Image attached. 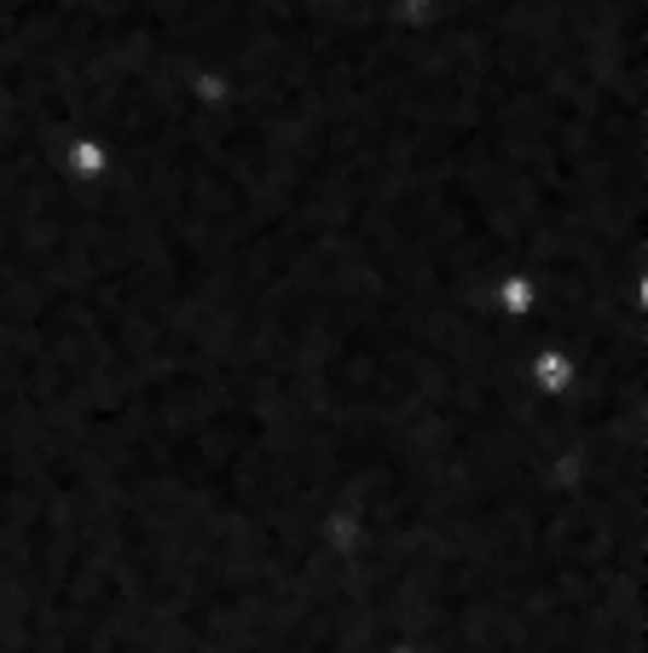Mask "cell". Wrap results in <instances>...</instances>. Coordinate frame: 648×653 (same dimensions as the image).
<instances>
[{"mask_svg":"<svg viewBox=\"0 0 648 653\" xmlns=\"http://www.w3.org/2000/svg\"><path fill=\"white\" fill-rule=\"evenodd\" d=\"M111 168V151L99 145V139H70V174L76 179H99Z\"/></svg>","mask_w":648,"mask_h":653,"instance_id":"obj_2","label":"cell"},{"mask_svg":"<svg viewBox=\"0 0 648 653\" xmlns=\"http://www.w3.org/2000/svg\"><path fill=\"white\" fill-rule=\"evenodd\" d=\"M533 382L544 387V394H567V387H574V359H567L562 347H544V353L533 359Z\"/></svg>","mask_w":648,"mask_h":653,"instance_id":"obj_1","label":"cell"},{"mask_svg":"<svg viewBox=\"0 0 648 653\" xmlns=\"http://www.w3.org/2000/svg\"><path fill=\"white\" fill-rule=\"evenodd\" d=\"M498 301H504V313H533V301H539V283L533 278H510V283H504V290H498Z\"/></svg>","mask_w":648,"mask_h":653,"instance_id":"obj_3","label":"cell"},{"mask_svg":"<svg viewBox=\"0 0 648 653\" xmlns=\"http://www.w3.org/2000/svg\"><path fill=\"white\" fill-rule=\"evenodd\" d=\"M400 653H412V648H400Z\"/></svg>","mask_w":648,"mask_h":653,"instance_id":"obj_4","label":"cell"}]
</instances>
